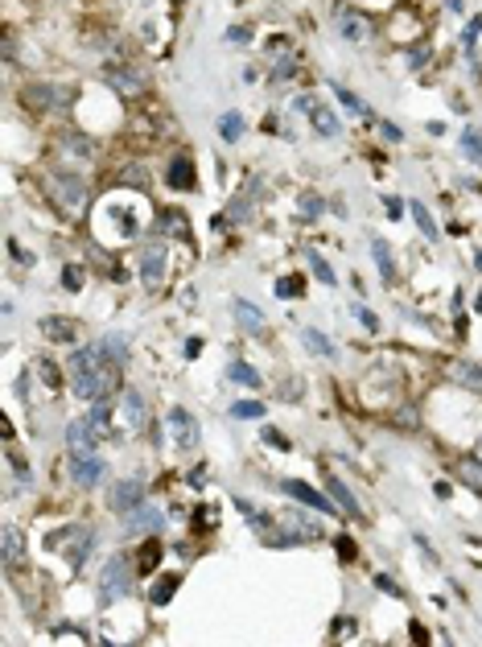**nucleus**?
Returning <instances> with one entry per match:
<instances>
[{
    "instance_id": "obj_1",
    "label": "nucleus",
    "mask_w": 482,
    "mask_h": 647,
    "mask_svg": "<svg viewBox=\"0 0 482 647\" xmlns=\"http://www.w3.org/2000/svg\"><path fill=\"white\" fill-rule=\"evenodd\" d=\"M120 359H112L99 342L87 347V351H79L75 359H70V388L79 392V400H91V404H99V400H107L116 388H120Z\"/></svg>"
},
{
    "instance_id": "obj_2",
    "label": "nucleus",
    "mask_w": 482,
    "mask_h": 647,
    "mask_svg": "<svg viewBox=\"0 0 482 647\" xmlns=\"http://www.w3.org/2000/svg\"><path fill=\"white\" fill-rule=\"evenodd\" d=\"M45 190H50V198H54V206H58L62 215L79 219V215L87 211V185L79 182V178H70V174H50V178H45Z\"/></svg>"
},
{
    "instance_id": "obj_3",
    "label": "nucleus",
    "mask_w": 482,
    "mask_h": 647,
    "mask_svg": "<svg viewBox=\"0 0 482 647\" xmlns=\"http://www.w3.org/2000/svg\"><path fill=\"white\" fill-rule=\"evenodd\" d=\"M132 565H136V556H112L99 569V594H103V602H120L132 594Z\"/></svg>"
},
{
    "instance_id": "obj_4",
    "label": "nucleus",
    "mask_w": 482,
    "mask_h": 647,
    "mask_svg": "<svg viewBox=\"0 0 482 647\" xmlns=\"http://www.w3.org/2000/svg\"><path fill=\"white\" fill-rule=\"evenodd\" d=\"M50 549L54 553H62L70 565H83L87 553L95 549V532L83 528V524H70V528H58L54 536H50Z\"/></svg>"
},
{
    "instance_id": "obj_5",
    "label": "nucleus",
    "mask_w": 482,
    "mask_h": 647,
    "mask_svg": "<svg viewBox=\"0 0 482 647\" xmlns=\"http://www.w3.org/2000/svg\"><path fill=\"white\" fill-rule=\"evenodd\" d=\"M144 503V482L140 478H120L112 491H107V508L120 511V515H128L132 508H140Z\"/></svg>"
},
{
    "instance_id": "obj_6",
    "label": "nucleus",
    "mask_w": 482,
    "mask_h": 647,
    "mask_svg": "<svg viewBox=\"0 0 482 647\" xmlns=\"http://www.w3.org/2000/svg\"><path fill=\"white\" fill-rule=\"evenodd\" d=\"M70 478L79 487H99L107 478V462L95 458V454H70Z\"/></svg>"
},
{
    "instance_id": "obj_7",
    "label": "nucleus",
    "mask_w": 482,
    "mask_h": 647,
    "mask_svg": "<svg viewBox=\"0 0 482 647\" xmlns=\"http://www.w3.org/2000/svg\"><path fill=\"white\" fill-rule=\"evenodd\" d=\"M120 425H124L128 433L149 429V404H144V396H140V392H132V388L120 396Z\"/></svg>"
},
{
    "instance_id": "obj_8",
    "label": "nucleus",
    "mask_w": 482,
    "mask_h": 647,
    "mask_svg": "<svg viewBox=\"0 0 482 647\" xmlns=\"http://www.w3.org/2000/svg\"><path fill=\"white\" fill-rule=\"evenodd\" d=\"M140 280H144V289H161V280H165V248L161 243L144 248V256H140Z\"/></svg>"
},
{
    "instance_id": "obj_9",
    "label": "nucleus",
    "mask_w": 482,
    "mask_h": 647,
    "mask_svg": "<svg viewBox=\"0 0 482 647\" xmlns=\"http://www.w3.org/2000/svg\"><path fill=\"white\" fill-rule=\"evenodd\" d=\"M165 528V511L161 508H132L128 515H124V532H161Z\"/></svg>"
},
{
    "instance_id": "obj_10",
    "label": "nucleus",
    "mask_w": 482,
    "mask_h": 647,
    "mask_svg": "<svg viewBox=\"0 0 482 647\" xmlns=\"http://www.w3.org/2000/svg\"><path fill=\"white\" fill-rule=\"evenodd\" d=\"M338 29H342V38H347V42H367L375 25H371V17H367V13L342 8V13H338Z\"/></svg>"
},
{
    "instance_id": "obj_11",
    "label": "nucleus",
    "mask_w": 482,
    "mask_h": 647,
    "mask_svg": "<svg viewBox=\"0 0 482 647\" xmlns=\"http://www.w3.org/2000/svg\"><path fill=\"white\" fill-rule=\"evenodd\" d=\"M170 429H174V437H177L181 450H194V446H198V420H190L186 409H170Z\"/></svg>"
},
{
    "instance_id": "obj_12",
    "label": "nucleus",
    "mask_w": 482,
    "mask_h": 647,
    "mask_svg": "<svg viewBox=\"0 0 482 647\" xmlns=\"http://www.w3.org/2000/svg\"><path fill=\"white\" fill-rule=\"evenodd\" d=\"M285 491H289L293 499H301L306 508H317V511H338V503H330V499H326L322 491H313V487H309V482H301V478H289V482H285Z\"/></svg>"
},
{
    "instance_id": "obj_13",
    "label": "nucleus",
    "mask_w": 482,
    "mask_h": 647,
    "mask_svg": "<svg viewBox=\"0 0 482 647\" xmlns=\"http://www.w3.org/2000/svg\"><path fill=\"white\" fill-rule=\"evenodd\" d=\"M326 495L338 503V511H347V515H363V508H359V499L351 495V487L338 478V474H326Z\"/></svg>"
},
{
    "instance_id": "obj_14",
    "label": "nucleus",
    "mask_w": 482,
    "mask_h": 647,
    "mask_svg": "<svg viewBox=\"0 0 482 647\" xmlns=\"http://www.w3.org/2000/svg\"><path fill=\"white\" fill-rule=\"evenodd\" d=\"M95 429H91L87 420H70L66 425V446H70V454H91V446H95Z\"/></svg>"
},
{
    "instance_id": "obj_15",
    "label": "nucleus",
    "mask_w": 482,
    "mask_h": 647,
    "mask_svg": "<svg viewBox=\"0 0 482 647\" xmlns=\"http://www.w3.org/2000/svg\"><path fill=\"white\" fill-rule=\"evenodd\" d=\"M309 120H313V128H317V132H322L326 140L342 137V120H338V116H334L326 103H313V107H309Z\"/></svg>"
},
{
    "instance_id": "obj_16",
    "label": "nucleus",
    "mask_w": 482,
    "mask_h": 647,
    "mask_svg": "<svg viewBox=\"0 0 482 647\" xmlns=\"http://www.w3.org/2000/svg\"><path fill=\"white\" fill-rule=\"evenodd\" d=\"M0 553H4V565L8 569H21L25 565V540H21V532L8 524L4 528V540H0Z\"/></svg>"
},
{
    "instance_id": "obj_17",
    "label": "nucleus",
    "mask_w": 482,
    "mask_h": 647,
    "mask_svg": "<svg viewBox=\"0 0 482 647\" xmlns=\"http://www.w3.org/2000/svg\"><path fill=\"white\" fill-rule=\"evenodd\" d=\"M280 524L289 528V532H297L301 540H313V536H322V528L309 519L306 511H297V508H289V511H280Z\"/></svg>"
},
{
    "instance_id": "obj_18",
    "label": "nucleus",
    "mask_w": 482,
    "mask_h": 647,
    "mask_svg": "<svg viewBox=\"0 0 482 647\" xmlns=\"http://www.w3.org/2000/svg\"><path fill=\"white\" fill-rule=\"evenodd\" d=\"M66 99H70V91H62V87H25V103L29 107H58Z\"/></svg>"
},
{
    "instance_id": "obj_19",
    "label": "nucleus",
    "mask_w": 482,
    "mask_h": 647,
    "mask_svg": "<svg viewBox=\"0 0 482 647\" xmlns=\"http://www.w3.org/2000/svg\"><path fill=\"white\" fill-rule=\"evenodd\" d=\"M42 334L50 342H75L79 326L70 322V318H42Z\"/></svg>"
},
{
    "instance_id": "obj_20",
    "label": "nucleus",
    "mask_w": 482,
    "mask_h": 647,
    "mask_svg": "<svg viewBox=\"0 0 482 647\" xmlns=\"http://www.w3.org/2000/svg\"><path fill=\"white\" fill-rule=\"evenodd\" d=\"M231 314H235V322L243 326L248 334H256V338L264 334V314H260V310H252L248 301H235V305H231Z\"/></svg>"
},
{
    "instance_id": "obj_21",
    "label": "nucleus",
    "mask_w": 482,
    "mask_h": 647,
    "mask_svg": "<svg viewBox=\"0 0 482 647\" xmlns=\"http://www.w3.org/2000/svg\"><path fill=\"white\" fill-rule=\"evenodd\" d=\"M107 79H112L116 91H124V95H140L144 91V75H136V70H112Z\"/></svg>"
},
{
    "instance_id": "obj_22",
    "label": "nucleus",
    "mask_w": 482,
    "mask_h": 647,
    "mask_svg": "<svg viewBox=\"0 0 482 647\" xmlns=\"http://www.w3.org/2000/svg\"><path fill=\"white\" fill-rule=\"evenodd\" d=\"M157 561H161V540L153 536V540H144V545H140V553H136V569H140V573H153V569H157Z\"/></svg>"
},
{
    "instance_id": "obj_23",
    "label": "nucleus",
    "mask_w": 482,
    "mask_h": 647,
    "mask_svg": "<svg viewBox=\"0 0 482 647\" xmlns=\"http://www.w3.org/2000/svg\"><path fill=\"white\" fill-rule=\"evenodd\" d=\"M301 342H306L313 355H322V359H334V342H330L322 330H301Z\"/></svg>"
},
{
    "instance_id": "obj_24",
    "label": "nucleus",
    "mask_w": 482,
    "mask_h": 647,
    "mask_svg": "<svg viewBox=\"0 0 482 647\" xmlns=\"http://www.w3.org/2000/svg\"><path fill=\"white\" fill-rule=\"evenodd\" d=\"M165 182L174 185V190H194V174H190V161H181V157H177L174 165H170V174H165Z\"/></svg>"
},
{
    "instance_id": "obj_25",
    "label": "nucleus",
    "mask_w": 482,
    "mask_h": 647,
    "mask_svg": "<svg viewBox=\"0 0 482 647\" xmlns=\"http://www.w3.org/2000/svg\"><path fill=\"white\" fill-rule=\"evenodd\" d=\"M177 586H181V577H177V573H165V577L153 586V594H149V598H153V606H165V602L177 594Z\"/></svg>"
},
{
    "instance_id": "obj_26",
    "label": "nucleus",
    "mask_w": 482,
    "mask_h": 647,
    "mask_svg": "<svg viewBox=\"0 0 482 647\" xmlns=\"http://www.w3.org/2000/svg\"><path fill=\"white\" fill-rule=\"evenodd\" d=\"M449 375H453L458 383H466V388H482V367H474V363H453Z\"/></svg>"
},
{
    "instance_id": "obj_27",
    "label": "nucleus",
    "mask_w": 482,
    "mask_h": 647,
    "mask_svg": "<svg viewBox=\"0 0 482 647\" xmlns=\"http://www.w3.org/2000/svg\"><path fill=\"white\" fill-rule=\"evenodd\" d=\"M412 219H416V227L425 231V239H441L437 223H433V215L425 211V202H412Z\"/></svg>"
},
{
    "instance_id": "obj_28",
    "label": "nucleus",
    "mask_w": 482,
    "mask_h": 647,
    "mask_svg": "<svg viewBox=\"0 0 482 647\" xmlns=\"http://www.w3.org/2000/svg\"><path fill=\"white\" fill-rule=\"evenodd\" d=\"M462 153H466L474 165H482V132L479 128H466V132H462Z\"/></svg>"
},
{
    "instance_id": "obj_29",
    "label": "nucleus",
    "mask_w": 482,
    "mask_h": 647,
    "mask_svg": "<svg viewBox=\"0 0 482 647\" xmlns=\"http://www.w3.org/2000/svg\"><path fill=\"white\" fill-rule=\"evenodd\" d=\"M330 91H334V95H338V99H342V107H347V112H354V116H371V107H367V103H363L359 95H351V91H347L342 83H334Z\"/></svg>"
},
{
    "instance_id": "obj_30",
    "label": "nucleus",
    "mask_w": 482,
    "mask_h": 647,
    "mask_svg": "<svg viewBox=\"0 0 482 647\" xmlns=\"http://www.w3.org/2000/svg\"><path fill=\"white\" fill-rule=\"evenodd\" d=\"M219 137L223 140H239L243 137V116H239V112H227V116L219 120Z\"/></svg>"
},
{
    "instance_id": "obj_31",
    "label": "nucleus",
    "mask_w": 482,
    "mask_h": 647,
    "mask_svg": "<svg viewBox=\"0 0 482 647\" xmlns=\"http://www.w3.org/2000/svg\"><path fill=\"white\" fill-rule=\"evenodd\" d=\"M227 375H231L235 383H243V388H260V375L248 367V363H231V367H227Z\"/></svg>"
},
{
    "instance_id": "obj_32",
    "label": "nucleus",
    "mask_w": 482,
    "mask_h": 647,
    "mask_svg": "<svg viewBox=\"0 0 482 647\" xmlns=\"http://www.w3.org/2000/svg\"><path fill=\"white\" fill-rule=\"evenodd\" d=\"M107 420H112V409H107V404L99 400V404H95V409L87 413V425L95 429V433H99V437H103V433H107Z\"/></svg>"
},
{
    "instance_id": "obj_33",
    "label": "nucleus",
    "mask_w": 482,
    "mask_h": 647,
    "mask_svg": "<svg viewBox=\"0 0 482 647\" xmlns=\"http://www.w3.org/2000/svg\"><path fill=\"white\" fill-rule=\"evenodd\" d=\"M371 252H375V264H379V273H384V280H392L396 277V264H392V256H388V243H371Z\"/></svg>"
},
{
    "instance_id": "obj_34",
    "label": "nucleus",
    "mask_w": 482,
    "mask_h": 647,
    "mask_svg": "<svg viewBox=\"0 0 482 647\" xmlns=\"http://www.w3.org/2000/svg\"><path fill=\"white\" fill-rule=\"evenodd\" d=\"M235 508H239L243 515H248V524H252L256 532H268V515H264V511H256L252 503H248V499H235Z\"/></svg>"
},
{
    "instance_id": "obj_35",
    "label": "nucleus",
    "mask_w": 482,
    "mask_h": 647,
    "mask_svg": "<svg viewBox=\"0 0 482 647\" xmlns=\"http://www.w3.org/2000/svg\"><path fill=\"white\" fill-rule=\"evenodd\" d=\"M62 144H66V153H75V157H95V144H91V140H83L79 132H70Z\"/></svg>"
},
{
    "instance_id": "obj_36",
    "label": "nucleus",
    "mask_w": 482,
    "mask_h": 647,
    "mask_svg": "<svg viewBox=\"0 0 482 647\" xmlns=\"http://www.w3.org/2000/svg\"><path fill=\"white\" fill-rule=\"evenodd\" d=\"M99 347H103V351H107L112 359H120V363L128 359V347H124V338H116V334H107V338H99Z\"/></svg>"
},
{
    "instance_id": "obj_37",
    "label": "nucleus",
    "mask_w": 482,
    "mask_h": 647,
    "mask_svg": "<svg viewBox=\"0 0 482 647\" xmlns=\"http://www.w3.org/2000/svg\"><path fill=\"white\" fill-rule=\"evenodd\" d=\"M120 185H136V190H144V185H149V174H144L140 165H128V169L120 174Z\"/></svg>"
},
{
    "instance_id": "obj_38",
    "label": "nucleus",
    "mask_w": 482,
    "mask_h": 647,
    "mask_svg": "<svg viewBox=\"0 0 482 647\" xmlns=\"http://www.w3.org/2000/svg\"><path fill=\"white\" fill-rule=\"evenodd\" d=\"M462 478H466L474 491H482V458H474V462H462Z\"/></svg>"
},
{
    "instance_id": "obj_39",
    "label": "nucleus",
    "mask_w": 482,
    "mask_h": 647,
    "mask_svg": "<svg viewBox=\"0 0 482 647\" xmlns=\"http://www.w3.org/2000/svg\"><path fill=\"white\" fill-rule=\"evenodd\" d=\"M231 416L248 420V416H264V404L260 400H243V404H231Z\"/></svg>"
},
{
    "instance_id": "obj_40",
    "label": "nucleus",
    "mask_w": 482,
    "mask_h": 647,
    "mask_svg": "<svg viewBox=\"0 0 482 647\" xmlns=\"http://www.w3.org/2000/svg\"><path fill=\"white\" fill-rule=\"evenodd\" d=\"M38 375H42L45 379V388H62V375H58V367H54V363H38Z\"/></svg>"
},
{
    "instance_id": "obj_41",
    "label": "nucleus",
    "mask_w": 482,
    "mask_h": 647,
    "mask_svg": "<svg viewBox=\"0 0 482 647\" xmlns=\"http://www.w3.org/2000/svg\"><path fill=\"white\" fill-rule=\"evenodd\" d=\"M309 260H313V277L317 280H326V284H334V268H330V264H326V260H322V256H309Z\"/></svg>"
},
{
    "instance_id": "obj_42",
    "label": "nucleus",
    "mask_w": 482,
    "mask_h": 647,
    "mask_svg": "<svg viewBox=\"0 0 482 647\" xmlns=\"http://www.w3.org/2000/svg\"><path fill=\"white\" fill-rule=\"evenodd\" d=\"M276 293H280V297H297V293H301V280L297 277H280L276 280Z\"/></svg>"
},
{
    "instance_id": "obj_43",
    "label": "nucleus",
    "mask_w": 482,
    "mask_h": 647,
    "mask_svg": "<svg viewBox=\"0 0 482 647\" xmlns=\"http://www.w3.org/2000/svg\"><path fill=\"white\" fill-rule=\"evenodd\" d=\"M479 29H482V17H474V21L466 25V33H462V42H466V50H474V42H479Z\"/></svg>"
},
{
    "instance_id": "obj_44",
    "label": "nucleus",
    "mask_w": 482,
    "mask_h": 647,
    "mask_svg": "<svg viewBox=\"0 0 482 647\" xmlns=\"http://www.w3.org/2000/svg\"><path fill=\"white\" fill-rule=\"evenodd\" d=\"M264 441L272 450H289V437H280V429H264Z\"/></svg>"
},
{
    "instance_id": "obj_45",
    "label": "nucleus",
    "mask_w": 482,
    "mask_h": 647,
    "mask_svg": "<svg viewBox=\"0 0 482 647\" xmlns=\"http://www.w3.org/2000/svg\"><path fill=\"white\" fill-rule=\"evenodd\" d=\"M375 128H379V132H384V140H404V132H400V128H396V124H388V120H375Z\"/></svg>"
},
{
    "instance_id": "obj_46",
    "label": "nucleus",
    "mask_w": 482,
    "mask_h": 647,
    "mask_svg": "<svg viewBox=\"0 0 482 647\" xmlns=\"http://www.w3.org/2000/svg\"><path fill=\"white\" fill-rule=\"evenodd\" d=\"M354 314H359V322L367 326V330H379V318H375L371 310H363V305H354Z\"/></svg>"
},
{
    "instance_id": "obj_47",
    "label": "nucleus",
    "mask_w": 482,
    "mask_h": 647,
    "mask_svg": "<svg viewBox=\"0 0 482 647\" xmlns=\"http://www.w3.org/2000/svg\"><path fill=\"white\" fill-rule=\"evenodd\" d=\"M62 284H66V289H83V273H79V268H66V273H62Z\"/></svg>"
},
{
    "instance_id": "obj_48",
    "label": "nucleus",
    "mask_w": 482,
    "mask_h": 647,
    "mask_svg": "<svg viewBox=\"0 0 482 647\" xmlns=\"http://www.w3.org/2000/svg\"><path fill=\"white\" fill-rule=\"evenodd\" d=\"M384 211H388L392 219H400V215H404V202H400V198H384Z\"/></svg>"
},
{
    "instance_id": "obj_49",
    "label": "nucleus",
    "mask_w": 482,
    "mask_h": 647,
    "mask_svg": "<svg viewBox=\"0 0 482 647\" xmlns=\"http://www.w3.org/2000/svg\"><path fill=\"white\" fill-rule=\"evenodd\" d=\"M227 42H235V46H243V42H248V29H243V25H235V29H227Z\"/></svg>"
},
{
    "instance_id": "obj_50",
    "label": "nucleus",
    "mask_w": 482,
    "mask_h": 647,
    "mask_svg": "<svg viewBox=\"0 0 482 647\" xmlns=\"http://www.w3.org/2000/svg\"><path fill=\"white\" fill-rule=\"evenodd\" d=\"M375 586H379V590H384V594H392V598H396V594H400V590H396V581H392V577H384V573H379V577H375Z\"/></svg>"
},
{
    "instance_id": "obj_51",
    "label": "nucleus",
    "mask_w": 482,
    "mask_h": 647,
    "mask_svg": "<svg viewBox=\"0 0 482 647\" xmlns=\"http://www.w3.org/2000/svg\"><path fill=\"white\" fill-rule=\"evenodd\" d=\"M474 264H479V268H482V252H474Z\"/></svg>"
},
{
    "instance_id": "obj_52",
    "label": "nucleus",
    "mask_w": 482,
    "mask_h": 647,
    "mask_svg": "<svg viewBox=\"0 0 482 647\" xmlns=\"http://www.w3.org/2000/svg\"><path fill=\"white\" fill-rule=\"evenodd\" d=\"M474 310H479V314H482V293H479V301H474Z\"/></svg>"
},
{
    "instance_id": "obj_53",
    "label": "nucleus",
    "mask_w": 482,
    "mask_h": 647,
    "mask_svg": "<svg viewBox=\"0 0 482 647\" xmlns=\"http://www.w3.org/2000/svg\"><path fill=\"white\" fill-rule=\"evenodd\" d=\"M479 458H482V441H479Z\"/></svg>"
}]
</instances>
